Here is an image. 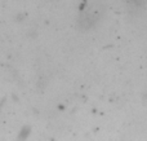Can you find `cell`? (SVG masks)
I'll list each match as a JSON object with an SVG mask.
<instances>
[{
  "mask_svg": "<svg viewBox=\"0 0 147 141\" xmlns=\"http://www.w3.org/2000/svg\"><path fill=\"white\" fill-rule=\"evenodd\" d=\"M28 134H30V128H23V131H21V134H20V141L26 140Z\"/></svg>",
  "mask_w": 147,
  "mask_h": 141,
  "instance_id": "1",
  "label": "cell"
}]
</instances>
